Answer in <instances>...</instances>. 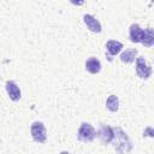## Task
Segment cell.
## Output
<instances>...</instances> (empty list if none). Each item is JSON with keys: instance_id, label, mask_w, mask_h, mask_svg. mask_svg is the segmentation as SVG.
<instances>
[{"instance_id": "1", "label": "cell", "mask_w": 154, "mask_h": 154, "mask_svg": "<svg viewBox=\"0 0 154 154\" xmlns=\"http://www.w3.org/2000/svg\"><path fill=\"white\" fill-rule=\"evenodd\" d=\"M112 142H113V147L116 152H118L119 154H128L132 148L130 138L120 128H116L113 130Z\"/></svg>"}, {"instance_id": "2", "label": "cell", "mask_w": 154, "mask_h": 154, "mask_svg": "<svg viewBox=\"0 0 154 154\" xmlns=\"http://www.w3.org/2000/svg\"><path fill=\"white\" fill-rule=\"evenodd\" d=\"M96 136V131L94 126L89 123H82L78 132H77V138L82 142H91Z\"/></svg>"}, {"instance_id": "3", "label": "cell", "mask_w": 154, "mask_h": 154, "mask_svg": "<svg viewBox=\"0 0 154 154\" xmlns=\"http://www.w3.org/2000/svg\"><path fill=\"white\" fill-rule=\"evenodd\" d=\"M30 132H31V137H32V140L35 142H38V143H45L46 142V140H47V131H46V128H45L43 123L34 122L31 124Z\"/></svg>"}, {"instance_id": "4", "label": "cell", "mask_w": 154, "mask_h": 154, "mask_svg": "<svg viewBox=\"0 0 154 154\" xmlns=\"http://www.w3.org/2000/svg\"><path fill=\"white\" fill-rule=\"evenodd\" d=\"M136 72H137L138 77L142 79L149 78L152 75V67H150V65H148V63L146 61V59L143 57H138L136 59Z\"/></svg>"}, {"instance_id": "5", "label": "cell", "mask_w": 154, "mask_h": 154, "mask_svg": "<svg viewBox=\"0 0 154 154\" xmlns=\"http://www.w3.org/2000/svg\"><path fill=\"white\" fill-rule=\"evenodd\" d=\"M97 136H99L100 141L103 144H107V143L112 142V138H113V129L111 126H108V125L101 124L100 125V129L97 131Z\"/></svg>"}, {"instance_id": "6", "label": "cell", "mask_w": 154, "mask_h": 154, "mask_svg": "<svg viewBox=\"0 0 154 154\" xmlns=\"http://www.w3.org/2000/svg\"><path fill=\"white\" fill-rule=\"evenodd\" d=\"M129 36H130V40L132 42H143V38H144V30L138 25V24H132L130 26V30H129Z\"/></svg>"}, {"instance_id": "7", "label": "cell", "mask_w": 154, "mask_h": 154, "mask_svg": "<svg viewBox=\"0 0 154 154\" xmlns=\"http://www.w3.org/2000/svg\"><path fill=\"white\" fill-rule=\"evenodd\" d=\"M5 88H6V91H7L10 99H11L12 101H18V100L20 99V89H19V87L17 85L16 82H13V81H7Z\"/></svg>"}, {"instance_id": "8", "label": "cell", "mask_w": 154, "mask_h": 154, "mask_svg": "<svg viewBox=\"0 0 154 154\" xmlns=\"http://www.w3.org/2000/svg\"><path fill=\"white\" fill-rule=\"evenodd\" d=\"M83 20L85 23V25L88 26V29L93 32H101V24L100 22L91 14H84L83 16Z\"/></svg>"}, {"instance_id": "9", "label": "cell", "mask_w": 154, "mask_h": 154, "mask_svg": "<svg viewBox=\"0 0 154 154\" xmlns=\"http://www.w3.org/2000/svg\"><path fill=\"white\" fill-rule=\"evenodd\" d=\"M85 70L88 72L93 73V75L100 72V70H101V63H100V60L97 58H94V57L89 58L85 61Z\"/></svg>"}, {"instance_id": "10", "label": "cell", "mask_w": 154, "mask_h": 154, "mask_svg": "<svg viewBox=\"0 0 154 154\" xmlns=\"http://www.w3.org/2000/svg\"><path fill=\"white\" fill-rule=\"evenodd\" d=\"M106 48H107V51H108V53L111 55H116L122 51L123 43L119 42V41H116V40H111V41H108L106 43Z\"/></svg>"}, {"instance_id": "11", "label": "cell", "mask_w": 154, "mask_h": 154, "mask_svg": "<svg viewBox=\"0 0 154 154\" xmlns=\"http://www.w3.org/2000/svg\"><path fill=\"white\" fill-rule=\"evenodd\" d=\"M136 55H137V49H135V48H132V49H126L125 52L122 53L120 60H122L123 63L130 64V63H132V61L135 60Z\"/></svg>"}, {"instance_id": "12", "label": "cell", "mask_w": 154, "mask_h": 154, "mask_svg": "<svg viewBox=\"0 0 154 154\" xmlns=\"http://www.w3.org/2000/svg\"><path fill=\"white\" fill-rule=\"evenodd\" d=\"M106 107L111 111V112H117L118 107H119V100L116 95H109L107 101H106Z\"/></svg>"}, {"instance_id": "13", "label": "cell", "mask_w": 154, "mask_h": 154, "mask_svg": "<svg viewBox=\"0 0 154 154\" xmlns=\"http://www.w3.org/2000/svg\"><path fill=\"white\" fill-rule=\"evenodd\" d=\"M153 43H154V32H153V29H150V28L144 29V38H143L142 45H144L146 47H152Z\"/></svg>"}, {"instance_id": "14", "label": "cell", "mask_w": 154, "mask_h": 154, "mask_svg": "<svg viewBox=\"0 0 154 154\" xmlns=\"http://www.w3.org/2000/svg\"><path fill=\"white\" fill-rule=\"evenodd\" d=\"M60 154H69V153H67V152H61Z\"/></svg>"}]
</instances>
